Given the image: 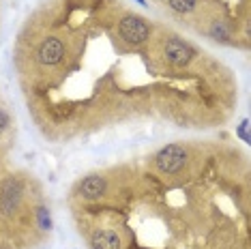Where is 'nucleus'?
<instances>
[{
	"mask_svg": "<svg viewBox=\"0 0 251 249\" xmlns=\"http://www.w3.org/2000/svg\"><path fill=\"white\" fill-rule=\"evenodd\" d=\"M105 194V178L103 176H86L79 183V196L86 198V200H99Z\"/></svg>",
	"mask_w": 251,
	"mask_h": 249,
	"instance_id": "nucleus-6",
	"label": "nucleus"
},
{
	"mask_svg": "<svg viewBox=\"0 0 251 249\" xmlns=\"http://www.w3.org/2000/svg\"><path fill=\"white\" fill-rule=\"evenodd\" d=\"M236 133H238V138H243V142H251V138H249V121H243Z\"/></svg>",
	"mask_w": 251,
	"mask_h": 249,
	"instance_id": "nucleus-11",
	"label": "nucleus"
},
{
	"mask_svg": "<svg viewBox=\"0 0 251 249\" xmlns=\"http://www.w3.org/2000/svg\"><path fill=\"white\" fill-rule=\"evenodd\" d=\"M93 249H121V239L112 230H97L90 239Z\"/></svg>",
	"mask_w": 251,
	"mask_h": 249,
	"instance_id": "nucleus-7",
	"label": "nucleus"
},
{
	"mask_svg": "<svg viewBox=\"0 0 251 249\" xmlns=\"http://www.w3.org/2000/svg\"><path fill=\"white\" fill-rule=\"evenodd\" d=\"M155 163H157V168L161 170L163 174H176V172H180V170L185 168L187 150L182 149V146H178V144H168V146H163V149L157 152Z\"/></svg>",
	"mask_w": 251,
	"mask_h": 249,
	"instance_id": "nucleus-1",
	"label": "nucleus"
},
{
	"mask_svg": "<svg viewBox=\"0 0 251 249\" xmlns=\"http://www.w3.org/2000/svg\"><path fill=\"white\" fill-rule=\"evenodd\" d=\"M20 200H22V183L13 176L4 178L2 185H0V213L4 215L15 213L20 206Z\"/></svg>",
	"mask_w": 251,
	"mask_h": 249,
	"instance_id": "nucleus-3",
	"label": "nucleus"
},
{
	"mask_svg": "<svg viewBox=\"0 0 251 249\" xmlns=\"http://www.w3.org/2000/svg\"><path fill=\"white\" fill-rule=\"evenodd\" d=\"M118 32H121V37L127 43L140 45V43H144L148 39L151 28H148L146 22L142 18H138V15H127V18H123L121 24H118Z\"/></svg>",
	"mask_w": 251,
	"mask_h": 249,
	"instance_id": "nucleus-2",
	"label": "nucleus"
},
{
	"mask_svg": "<svg viewBox=\"0 0 251 249\" xmlns=\"http://www.w3.org/2000/svg\"><path fill=\"white\" fill-rule=\"evenodd\" d=\"M37 219H39V228H41V230H50V228H52V217H50V211L45 206H41L37 211Z\"/></svg>",
	"mask_w": 251,
	"mask_h": 249,
	"instance_id": "nucleus-9",
	"label": "nucleus"
},
{
	"mask_svg": "<svg viewBox=\"0 0 251 249\" xmlns=\"http://www.w3.org/2000/svg\"><path fill=\"white\" fill-rule=\"evenodd\" d=\"M9 124H11V116L7 114V110H2V107H0V133H2Z\"/></svg>",
	"mask_w": 251,
	"mask_h": 249,
	"instance_id": "nucleus-12",
	"label": "nucleus"
},
{
	"mask_svg": "<svg viewBox=\"0 0 251 249\" xmlns=\"http://www.w3.org/2000/svg\"><path fill=\"white\" fill-rule=\"evenodd\" d=\"M37 56H39V62H41V65L54 67V65H58V62L62 60V56H65V45H62L60 39L50 37L41 43Z\"/></svg>",
	"mask_w": 251,
	"mask_h": 249,
	"instance_id": "nucleus-5",
	"label": "nucleus"
},
{
	"mask_svg": "<svg viewBox=\"0 0 251 249\" xmlns=\"http://www.w3.org/2000/svg\"><path fill=\"white\" fill-rule=\"evenodd\" d=\"M210 35H213L215 39H221V41H226V39H227V30H226V26L221 24V22H215L213 28H210Z\"/></svg>",
	"mask_w": 251,
	"mask_h": 249,
	"instance_id": "nucleus-10",
	"label": "nucleus"
},
{
	"mask_svg": "<svg viewBox=\"0 0 251 249\" xmlns=\"http://www.w3.org/2000/svg\"><path fill=\"white\" fill-rule=\"evenodd\" d=\"M163 54H165V60H168L170 65L187 67L193 60V56H196V50H193L189 43H185V41H180V39L174 37V39H170V41L165 43Z\"/></svg>",
	"mask_w": 251,
	"mask_h": 249,
	"instance_id": "nucleus-4",
	"label": "nucleus"
},
{
	"mask_svg": "<svg viewBox=\"0 0 251 249\" xmlns=\"http://www.w3.org/2000/svg\"><path fill=\"white\" fill-rule=\"evenodd\" d=\"M198 0H170V7H172L176 13H189V11L196 9Z\"/></svg>",
	"mask_w": 251,
	"mask_h": 249,
	"instance_id": "nucleus-8",
	"label": "nucleus"
},
{
	"mask_svg": "<svg viewBox=\"0 0 251 249\" xmlns=\"http://www.w3.org/2000/svg\"><path fill=\"white\" fill-rule=\"evenodd\" d=\"M138 2H140V4H144V0H138Z\"/></svg>",
	"mask_w": 251,
	"mask_h": 249,
	"instance_id": "nucleus-13",
	"label": "nucleus"
}]
</instances>
